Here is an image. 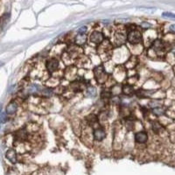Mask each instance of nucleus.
I'll return each instance as SVG.
<instances>
[{"label": "nucleus", "mask_w": 175, "mask_h": 175, "mask_svg": "<svg viewBox=\"0 0 175 175\" xmlns=\"http://www.w3.org/2000/svg\"><path fill=\"white\" fill-rule=\"evenodd\" d=\"M169 29L172 32H175V25H171L169 27Z\"/></svg>", "instance_id": "nucleus-24"}, {"label": "nucleus", "mask_w": 175, "mask_h": 175, "mask_svg": "<svg viewBox=\"0 0 175 175\" xmlns=\"http://www.w3.org/2000/svg\"><path fill=\"white\" fill-rule=\"evenodd\" d=\"M86 120H87V123L89 126H94L98 123V117L94 114H91V115L87 116Z\"/></svg>", "instance_id": "nucleus-14"}, {"label": "nucleus", "mask_w": 175, "mask_h": 175, "mask_svg": "<svg viewBox=\"0 0 175 175\" xmlns=\"http://www.w3.org/2000/svg\"><path fill=\"white\" fill-rule=\"evenodd\" d=\"M93 137H94V139L97 141H99V142L103 141V139L106 138V131L102 127L97 128L93 132Z\"/></svg>", "instance_id": "nucleus-7"}, {"label": "nucleus", "mask_w": 175, "mask_h": 175, "mask_svg": "<svg viewBox=\"0 0 175 175\" xmlns=\"http://www.w3.org/2000/svg\"><path fill=\"white\" fill-rule=\"evenodd\" d=\"M95 74V78L99 83H103L107 80V73L105 71V68L103 66H99L95 68L94 70Z\"/></svg>", "instance_id": "nucleus-4"}, {"label": "nucleus", "mask_w": 175, "mask_h": 175, "mask_svg": "<svg viewBox=\"0 0 175 175\" xmlns=\"http://www.w3.org/2000/svg\"><path fill=\"white\" fill-rule=\"evenodd\" d=\"M89 40L95 44H101L104 40V34L101 32L94 31L89 35Z\"/></svg>", "instance_id": "nucleus-6"}, {"label": "nucleus", "mask_w": 175, "mask_h": 175, "mask_svg": "<svg viewBox=\"0 0 175 175\" xmlns=\"http://www.w3.org/2000/svg\"><path fill=\"white\" fill-rule=\"evenodd\" d=\"M127 32L125 30V27L124 29H118L114 33V44L116 47H122L127 40Z\"/></svg>", "instance_id": "nucleus-1"}, {"label": "nucleus", "mask_w": 175, "mask_h": 175, "mask_svg": "<svg viewBox=\"0 0 175 175\" xmlns=\"http://www.w3.org/2000/svg\"><path fill=\"white\" fill-rule=\"evenodd\" d=\"M148 140V135L145 131H141L135 134V141L138 144H145Z\"/></svg>", "instance_id": "nucleus-8"}, {"label": "nucleus", "mask_w": 175, "mask_h": 175, "mask_svg": "<svg viewBox=\"0 0 175 175\" xmlns=\"http://www.w3.org/2000/svg\"><path fill=\"white\" fill-rule=\"evenodd\" d=\"M7 114H6V112H1L0 113V123H2V124H5L6 122V119H7Z\"/></svg>", "instance_id": "nucleus-20"}, {"label": "nucleus", "mask_w": 175, "mask_h": 175, "mask_svg": "<svg viewBox=\"0 0 175 175\" xmlns=\"http://www.w3.org/2000/svg\"><path fill=\"white\" fill-rule=\"evenodd\" d=\"M18 103L15 101H12L9 103L6 108V113L7 115H14L18 110Z\"/></svg>", "instance_id": "nucleus-9"}, {"label": "nucleus", "mask_w": 175, "mask_h": 175, "mask_svg": "<svg viewBox=\"0 0 175 175\" xmlns=\"http://www.w3.org/2000/svg\"><path fill=\"white\" fill-rule=\"evenodd\" d=\"M59 67H60V61L55 58L50 59L46 63V67L48 70V72L50 73H54L57 71L59 69Z\"/></svg>", "instance_id": "nucleus-5"}, {"label": "nucleus", "mask_w": 175, "mask_h": 175, "mask_svg": "<svg viewBox=\"0 0 175 175\" xmlns=\"http://www.w3.org/2000/svg\"><path fill=\"white\" fill-rule=\"evenodd\" d=\"M122 92L124 96L126 97H131L135 93V90L131 84H124L122 87Z\"/></svg>", "instance_id": "nucleus-12"}, {"label": "nucleus", "mask_w": 175, "mask_h": 175, "mask_svg": "<svg viewBox=\"0 0 175 175\" xmlns=\"http://www.w3.org/2000/svg\"><path fill=\"white\" fill-rule=\"evenodd\" d=\"M140 26L142 28H144V29H149V28L151 27V25L150 23H148V22H142L141 25H140Z\"/></svg>", "instance_id": "nucleus-22"}, {"label": "nucleus", "mask_w": 175, "mask_h": 175, "mask_svg": "<svg viewBox=\"0 0 175 175\" xmlns=\"http://www.w3.org/2000/svg\"><path fill=\"white\" fill-rule=\"evenodd\" d=\"M86 91H87L88 97H94L97 96V89L94 87H87L86 88Z\"/></svg>", "instance_id": "nucleus-16"}, {"label": "nucleus", "mask_w": 175, "mask_h": 175, "mask_svg": "<svg viewBox=\"0 0 175 175\" xmlns=\"http://www.w3.org/2000/svg\"><path fill=\"white\" fill-rule=\"evenodd\" d=\"M27 137H28V132H27L26 129H21L16 132V139L18 140L24 141L27 139Z\"/></svg>", "instance_id": "nucleus-13"}, {"label": "nucleus", "mask_w": 175, "mask_h": 175, "mask_svg": "<svg viewBox=\"0 0 175 175\" xmlns=\"http://www.w3.org/2000/svg\"><path fill=\"white\" fill-rule=\"evenodd\" d=\"M53 94H54V91L52 90L51 89H49V88H42L40 96H43V97H50L53 96Z\"/></svg>", "instance_id": "nucleus-15"}, {"label": "nucleus", "mask_w": 175, "mask_h": 175, "mask_svg": "<svg viewBox=\"0 0 175 175\" xmlns=\"http://www.w3.org/2000/svg\"><path fill=\"white\" fill-rule=\"evenodd\" d=\"M127 40L131 45L139 44L142 40V34L137 28L127 33Z\"/></svg>", "instance_id": "nucleus-3"}, {"label": "nucleus", "mask_w": 175, "mask_h": 175, "mask_svg": "<svg viewBox=\"0 0 175 175\" xmlns=\"http://www.w3.org/2000/svg\"><path fill=\"white\" fill-rule=\"evenodd\" d=\"M2 65H3V63H2V62H1V61H0V67L2 66Z\"/></svg>", "instance_id": "nucleus-25"}, {"label": "nucleus", "mask_w": 175, "mask_h": 175, "mask_svg": "<svg viewBox=\"0 0 175 175\" xmlns=\"http://www.w3.org/2000/svg\"><path fill=\"white\" fill-rule=\"evenodd\" d=\"M87 30H88L87 26H82L78 30V33H85L87 32Z\"/></svg>", "instance_id": "nucleus-23"}, {"label": "nucleus", "mask_w": 175, "mask_h": 175, "mask_svg": "<svg viewBox=\"0 0 175 175\" xmlns=\"http://www.w3.org/2000/svg\"><path fill=\"white\" fill-rule=\"evenodd\" d=\"M163 17L171 18V19H175V14H173V13H171V12H164Z\"/></svg>", "instance_id": "nucleus-21"}, {"label": "nucleus", "mask_w": 175, "mask_h": 175, "mask_svg": "<svg viewBox=\"0 0 175 175\" xmlns=\"http://www.w3.org/2000/svg\"><path fill=\"white\" fill-rule=\"evenodd\" d=\"M163 44H162V42H161L159 40H157L154 41V43H153V49H154V50H156L157 52H159V51L163 50Z\"/></svg>", "instance_id": "nucleus-17"}, {"label": "nucleus", "mask_w": 175, "mask_h": 175, "mask_svg": "<svg viewBox=\"0 0 175 175\" xmlns=\"http://www.w3.org/2000/svg\"><path fill=\"white\" fill-rule=\"evenodd\" d=\"M152 129L155 132H158L159 130L161 129V125L158 124V123H153L152 124Z\"/></svg>", "instance_id": "nucleus-19"}, {"label": "nucleus", "mask_w": 175, "mask_h": 175, "mask_svg": "<svg viewBox=\"0 0 175 175\" xmlns=\"http://www.w3.org/2000/svg\"><path fill=\"white\" fill-rule=\"evenodd\" d=\"M152 112H153V114H154V115L159 116L164 115V114L165 113V110L164 109H162V108L156 107V108H153V109H152Z\"/></svg>", "instance_id": "nucleus-18"}, {"label": "nucleus", "mask_w": 175, "mask_h": 175, "mask_svg": "<svg viewBox=\"0 0 175 175\" xmlns=\"http://www.w3.org/2000/svg\"><path fill=\"white\" fill-rule=\"evenodd\" d=\"M87 41V34L85 33H77L74 38V43L76 46H82Z\"/></svg>", "instance_id": "nucleus-11"}, {"label": "nucleus", "mask_w": 175, "mask_h": 175, "mask_svg": "<svg viewBox=\"0 0 175 175\" xmlns=\"http://www.w3.org/2000/svg\"><path fill=\"white\" fill-rule=\"evenodd\" d=\"M98 54L101 55L105 60H107L109 58V55L111 54V46L109 44V40H103L101 43V45L98 48Z\"/></svg>", "instance_id": "nucleus-2"}, {"label": "nucleus", "mask_w": 175, "mask_h": 175, "mask_svg": "<svg viewBox=\"0 0 175 175\" xmlns=\"http://www.w3.org/2000/svg\"><path fill=\"white\" fill-rule=\"evenodd\" d=\"M6 158L12 164L17 163V153L16 151L13 149H9L6 153Z\"/></svg>", "instance_id": "nucleus-10"}]
</instances>
